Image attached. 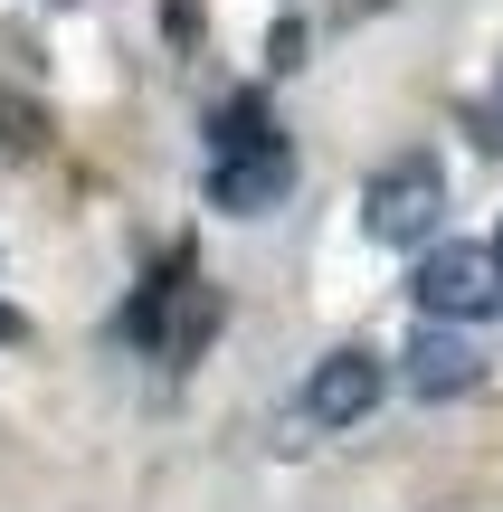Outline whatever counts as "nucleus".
Instances as JSON below:
<instances>
[{
  "label": "nucleus",
  "instance_id": "423d86ee",
  "mask_svg": "<svg viewBox=\"0 0 503 512\" xmlns=\"http://www.w3.org/2000/svg\"><path fill=\"white\" fill-rule=\"evenodd\" d=\"M399 380H409L418 399H475V389H485V351L466 342V323H418Z\"/></svg>",
  "mask_w": 503,
  "mask_h": 512
},
{
  "label": "nucleus",
  "instance_id": "f257e3e1",
  "mask_svg": "<svg viewBox=\"0 0 503 512\" xmlns=\"http://www.w3.org/2000/svg\"><path fill=\"white\" fill-rule=\"evenodd\" d=\"M219 323H228V304H219V285H200L190 256H171V266L124 304V342L143 351V361H162V370H190Z\"/></svg>",
  "mask_w": 503,
  "mask_h": 512
},
{
  "label": "nucleus",
  "instance_id": "20e7f679",
  "mask_svg": "<svg viewBox=\"0 0 503 512\" xmlns=\"http://www.w3.org/2000/svg\"><path fill=\"white\" fill-rule=\"evenodd\" d=\"M200 190H209L219 219H266V209H285V190H295V143H285V133H257V143L209 152Z\"/></svg>",
  "mask_w": 503,
  "mask_h": 512
},
{
  "label": "nucleus",
  "instance_id": "7ed1b4c3",
  "mask_svg": "<svg viewBox=\"0 0 503 512\" xmlns=\"http://www.w3.org/2000/svg\"><path fill=\"white\" fill-rule=\"evenodd\" d=\"M409 294H418V323H485L503 304V256L447 238V247H428L409 266Z\"/></svg>",
  "mask_w": 503,
  "mask_h": 512
},
{
  "label": "nucleus",
  "instance_id": "f03ea898",
  "mask_svg": "<svg viewBox=\"0 0 503 512\" xmlns=\"http://www.w3.org/2000/svg\"><path fill=\"white\" fill-rule=\"evenodd\" d=\"M447 228V162L437 152H390L361 181V238L371 247H428Z\"/></svg>",
  "mask_w": 503,
  "mask_h": 512
},
{
  "label": "nucleus",
  "instance_id": "1a4fd4ad",
  "mask_svg": "<svg viewBox=\"0 0 503 512\" xmlns=\"http://www.w3.org/2000/svg\"><path fill=\"white\" fill-rule=\"evenodd\" d=\"M266 57H276V67H304V19H285V29L266 38Z\"/></svg>",
  "mask_w": 503,
  "mask_h": 512
},
{
  "label": "nucleus",
  "instance_id": "39448f33",
  "mask_svg": "<svg viewBox=\"0 0 503 512\" xmlns=\"http://www.w3.org/2000/svg\"><path fill=\"white\" fill-rule=\"evenodd\" d=\"M380 389H390L380 351H323L314 380H304V418H314V427H361L380 408Z\"/></svg>",
  "mask_w": 503,
  "mask_h": 512
},
{
  "label": "nucleus",
  "instance_id": "9b49d317",
  "mask_svg": "<svg viewBox=\"0 0 503 512\" xmlns=\"http://www.w3.org/2000/svg\"><path fill=\"white\" fill-rule=\"evenodd\" d=\"M494 256H503V228H494Z\"/></svg>",
  "mask_w": 503,
  "mask_h": 512
},
{
  "label": "nucleus",
  "instance_id": "9d476101",
  "mask_svg": "<svg viewBox=\"0 0 503 512\" xmlns=\"http://www.w3.org/2000/svg\"><path fill=\"white\" fill-rule=\"evenodd\" d=\"M485 143H503V76H494V105H485Z\"/></svg>",
  "mask_w": 503,
  "mask_h": 512
},
{
  "label": "nucleus",
  "instance_id": "6e6552de",
  "mask_svg": "<svg viewBox=\"0 0 503 512\" xmlns=\"http://www.w3.org/2000/svg\"><path fill=\"white\" fill-rule=\"evenodd\" d=\"M38 133H48V114H38L29 95H10V86H0V162H29V152H38Z\"/></svg>",
  "mask_w": 503,
  "mask_h": 512
},
{
  "label": "nucleus",
  "instance_id": "0eeeda50",
  "mask_svg": "<svg viewBox=\"0 0 503 512\" xmlns=\"http://www.w3.org/2000/svg\"><path fill=\"white\" fill-rule=\"evenodd\" d=\"M257 133H276V114H266V95H228V105L209 114V152H228V143H257Z\"/></svg>",
  "mask_w": 503,
  "mask_h": 512
}]
</instances>
